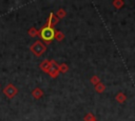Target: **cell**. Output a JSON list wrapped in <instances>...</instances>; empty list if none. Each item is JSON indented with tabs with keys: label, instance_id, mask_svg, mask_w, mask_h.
<instances>
[{
	"label": "cell",
	"instance_id": "cell-1",
	"mask_svg": "<svg viewBox=\"0 0 135 121\" xmlns=\"http://www.w3.org/2000/svg\"><path fill=\"white\" fill-rule=\"evenodd\" d=\"M30 49L32 51V53H33L35 56L40 57V56L46 51V46H45V44H44L43 42H41V41L38 40V41H35V42L31 45Z\"/></svg>",
	"mask_w": 135,
	"mask_h": 121
},
{
	"label": "cell",
	"instance_id": "cell-2",
	"mask_svg": "<svg viewBox=\"0 0 135 121\" xmlns=\"http://www.w3.org/2000/svg\"><path fill=\"white\" fill-rule=\"evenodd\" d=\"M54 34H55L54 28L49 27V26H45V25H44V26L42 27V29L39 32L40 37H41L44 41H46L47 43H50V42L54 39Z\"/></svg>",
	"mask_w": 135,
	"mask_h": 121
},
{
	"label": "cell",
	"instance_id": "cell-3",
	"mask_svg": "<svg viewBox=\"0 0 135 121\" xmlns=\"http://www.w3.org/2000/svg\"><path fill=\"white\" fill-rule=\"evenodd\" d=\"M2 93H3L8 99H13V98L18 94V88H17L15 85H13L12 83H8L7 85L4 86Z\"/></svg>",
	"mask_w": 135,
	"mask_h": 121
},
{
	"label": "cell",
	"instance_id": "cell-4",
	"mask_svg": "<svg viewBox=\"0 0 135 121\" xmlns=\"http://www.w3.org/2000/svg\"><path fill=\"white\" fill-rule=\"evenodd\" d=\"M47 74L52 78H56L59 74V64L55 60H50V68L47 70Z\"/></svg>",
	"mask_w": 135,
	"mask_h": 121
},
{
	"label": "cell",
	"instance_id": "cell-5",
	"mask_svg": "<svg viewBox=\"0 0 135 121\" xmlns=\"http://www.w3.org/2000/svg\"><path fill=\"white\" fill-rule=\"evenodd\" d=\"M58 20H59V19H58L53 13H51V15H50V17H49V19H47V21H46V23H45V26H49V27H52V28H53V26L57 24Z\"/></svg>",
	"mask_w": 135,
	"mask_h": 121
},
{
	"label": "cell",
	"instance_id": "cell-6",
	"mask_svg": "<svg viewBox=\"0 0 135 121\" xmlns=\"http://www.w3.org/2000/svg\"><path fill=\"white\" fill-rule=\"evenodd\" d=\"M32 96H33L34 99L38 100V99H40L43 96V90L41 88H39V87H36V88H34L32 90Z\"/></svg>",
	"mask_w": 135,
	"mask_h": 121
},
{
	"label": "cell",
	"instance_id": "cell-7",
	"mask_svg": "<svg viewBox=\"0 0 135 121\" xmlns=\"http://www.w3.org/2000/svg\"><path fill=\"white\" fill-rule=\"evenodd\" d=\"M40 68L41 70H43L44 73H47L49 68H50V60H43L41 63H40Z\"/></svg>",
	"mask_w": 135,
	"mask_h": 121
},
{
	"label": "cell",
	"instance_id": "cell-8",
	"mask_svg": "<svg viewBox=\"0 0 135 121\" xmlns=\"http://www.w3.org/2000/svg\"><path fill=\"white\" fill-rule=\"evenodd\" d=\"M95 90L97 92V93H103L104 90H105V85L103 84V83H101V82H99L98 84H96L95 85Z\"/></svg>",
	"mask_w": 135,
	"mask_h": 121
},
{
	"label": "cell",
	"instance_id": "cell-9",
	"mask_svg": "<svg viewBox=\"0 0 135 121\" xmlns=\"http://www.w3.org/2000/svg\"><path fill=\"white\" fill-rule=\"evenodd\" d=\"M54 39H56L57 41H62L63 39H64V35L61 33V32H59V31H55V34H54Z\"/></svg>",
	"mask_w": 135,
	"mask_h": 121
},
{
	"label": "cell",
	"instance_id": "cell-10",
	"mask_svg": "<svg viewBox=\"0 0 135 121\" xmlns=\"http://www.w3.org/2000/svg\"><path fill=\"white\" fill-rule=\"evenodd\" d=\"M115 98H116V100H117L119 103H123V102L126 101V99H127V97H126V95H124L123 93H118Z\"/></svg>",
	"mask_w": 135,
	"mask_h": 121
},
{
	"label": "cell",
	"instance_id": "cell-11",
	"mask_svg": "<svg viewBox=\"0 0 135 121\" xmlns=\"http://www.w3.org/2000/svg\"><path fill=\"white\" fill-rule=\"evenodd\" d=\"M27 33H28V35H30L31 37H37V36L39 35V31L36 29L35 27H31V28L27 31Z\"/></svg>",
	"mask_w": 135,
	"mask_h": 121
},
{
	"label": "cell",
	"instance_id": "cell-12",
	"mask_svg": "<svg viewBox=\"0 0 135 121\" xmlns=\"http://www.w3.org/2000/svg\"><path fill=\"white\" fill-rule=\"evenodd\" d=\"M58 19H61V18H64L65 17V11L63 9V8H59L58 9V12L56 13V15H55Z\"/></svg>",
	"mask_w": 135,
	"mask_h": 121
},
{
	"label": "cell",
	"instance_id": "cell-13",
	"mask_svg": "<svg viewBox=\"0 0 135 121\" xmlns=\"http://www.w3.org/2000/svg\"><path fill=\"white\" fill-rule=\"evenodd\" d=\"M83 121H96V118L93 114H86L83 118Z\"/></svg>",
	"mask_w": 135,
	"mask_h": 121
},
{
	"label": "cell",
	"instance_id": "cell-14",
	"mask_svg": "<svg viewBox=\"0 0 135 121\" xmlns=\"http://www.w3.org/2000/svg\"><path fill=\"white\" fill-rule=\"evenodd\" d=\"M69 70V67H68V65L65 64V63H62V64H60L59 65V73H66Z\"/></svg>",
	"mask_w": 135,
	"mask_h": 121
},
{
	"label": "cell",
	"instance_id": "cell-15",
	"mask_svg": "<svg viewBox=\"0 0 135 121\" xmlns=\"http://www.w3.org/2000/svg\"><path fill=\"white\" fill-rule=\"evenodd\" d=\"M113 5L116 8H120L123 5V1H121V0H115V1H113Z\"/></svg>",
	"mask_w": 135,
	"mask_h": 121
},
{
	"label": "cell",
	"instance_id": "cell-16",
	"mask_svg": "<svg viewBox=\"0 0 135 121\" xmlns=\"http://www.w3.org/2000/svg\"><path fill=\"white\" fill-rule=\"evenodd\" d=\"M91 83L92 84H94V85H96V84H98L99 82H100V79H99V77L98 76H93L92 78H91Z\"/></svg>",
	"mask_w": 135,
	"mask_h": 121
}]
</instances>
